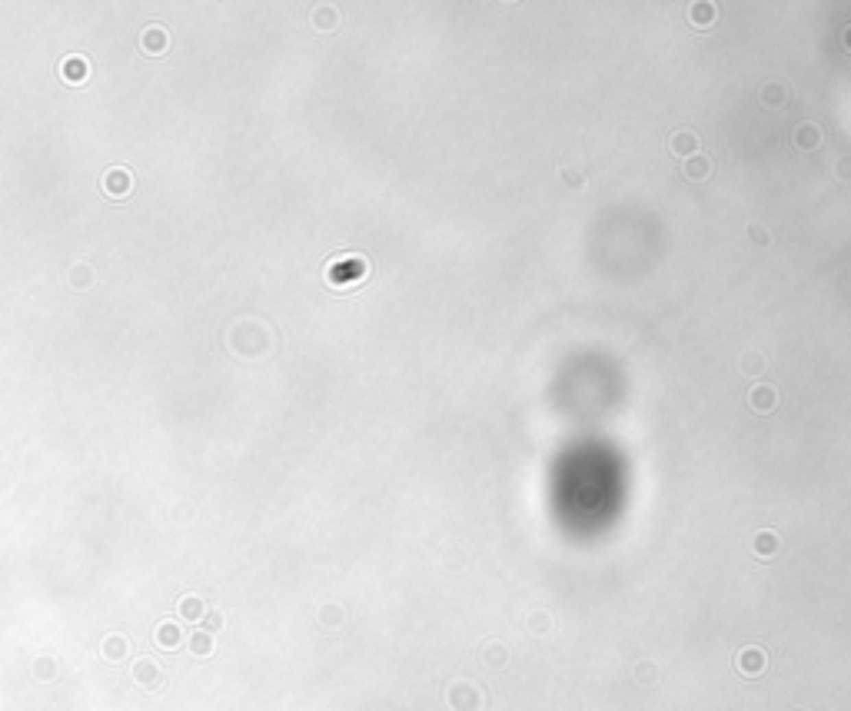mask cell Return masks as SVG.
<instances>
[{
    "mask_svg": "<svg viewBox=\"0 0 851 711\" xmlns=\"http://www.w3.org/2000/svg\"><path fill=\"white\" fill-rule=\"evenodd\" d=\"M363 269H366V263H363V259H356V256L339 259V263H333V266H329V282H333V286L352 282V280H359V276H363Z\"/></svg>",
    "mask_w": 851,
    "mask_h": 711,
    "instance_id": "cell-1",
    "label": "cell"
},
{
    "mask_svg": "<svg viewBox=\"0 0 851 711\" xmlns=\"http://www.w3.org/2000/svg\"><path fill=\"white\" fill-rule=\"evenodd\" d=\"M100 186H104V193H110V196H123L133 186V173L123 170V167H113V170L104 173Z\"/></svg>",
    "mask_w": 851,
    "mask_h": 711,
    "instance_id": "cell-2",
    "label": "cell"
},
{
    "mask_svg": "<svg viewBox=\"0 0 851 711\" xmlns=\"http://www.w3.org/2000/svg\"><path fill=\"white\" fill-rule=\"evenodd\" d=\"M60 77H64L67 84H84L90 77V64L87 57H80V53H70L60 60Z\"/></svg>",
    "mask_w": 851,
    "mask_h": 711,
    "instance_id": "cell-3",
    "label": "cell"
},
{
    "mask_svg": "<svg viewBox=\"0 0 851 711\" xmlns=\"http://www.w3.org/2000/svg\"><path fill=\"white\" fill-rule=\"evenodd\" d=\"M140 43H143V50H147V53H163V50H167V43H170V34H167L160 23H150V27L140 34Z\"/></svg>",
    "mask_w": 851,
    "mask_h": 711,
    "instance_id": "cell-4",
    "label": "cell"
},
{
    "mask_svg": "<svg viewBox=\"0 0 851 711\" xmlns=\"http://www.w3.org/2000/svg\"><path fill=\"white\" fill-rule=\"evenodd\" d=\"M70 282L73 286H90V269L87 266H73L70 269Z\"/></svg>",
    "mask_w": 851,
    "mask_h": 711,
    "instance_id": "cell-5",
    "label": "cell"
},
{
    "mask_svg": "<svg viewBox=\"0 0 851 711\" xmlns=\"http://www.w3.org/2000/svg\"><path fill=\"white\" fill-rule=\"evenodd\" d=\"M180 612H183V615H190V618H197V615H200V602H197V599H183Z\"/></svg>",
    "mask_w": 851,
    "mask_h": 711,
    "instance_id": "cell-6",
    "label": "cell"
},
{
    "mask_svg": "<svg viewBox=\"0 0 851 711\" xmlns=\"http://www.w3.org/2000/svg\"><path fill=\"white\" fill-rule=\"evenodd\" d=\"M156 638L163 642V645H173L176 642V631H173V625H163L160 631H156Z\"/></svg>",
    "mask_w": 851,
    "mask_h": 711,
    "instance_id": "cell-7",
    "label": "cell"
},
{
    "mask_svg": "<svg viewBox=\"0 0 851 711\" xmlns=\"http://www.w3.org/2000/svg\"><path fill=\"white\" fill-rule=\"evenodd\" d=\"M193 648H197V651H206V648H210V638H206V635H193Z\"/></svg>",
    "mask_w": 851,
    "mask_h": 711,
    "instance_id": "cell-8",
    "label": "cell"
}]
</instances>
